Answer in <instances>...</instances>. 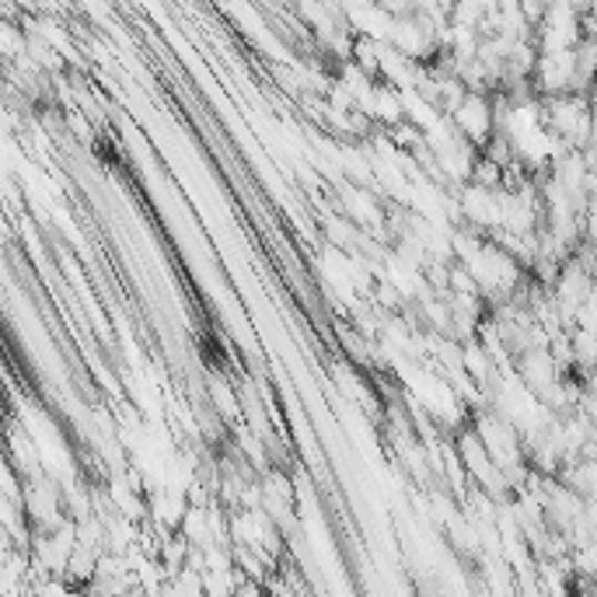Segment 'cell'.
Returning <instances> with one entry per match:
<instances>
[{
  "instance_id": "1",
  "label": "cell",
  "mask_w": 597,
  "mask_h": 597,
  "mask_svg": "<svg viewBox=\"0 0 597 597\" xmlns=\"http://www.w3.org/2000/svg\"><path fill=\"white\" fill-rule=\"evenodd\" d=\"M451 123H455L462 140L472 143V148L479 151V154H483L486 143L499 133V127H496V105H493L489 94H479V91H468L465 99L455 105V112H451Z\"/></svg>"
},
{
  "instance_id": "2",
  "label": "cell",
  "mask_w": 597,
  "mask_h": 597,
  "mask_svg": "<svg viewBox=\"0 0 597 597\" xmlns=\"http://www.w3.org/2000/svg\"><path fill=\"white\" fill-rule=\"evenodd\" d=\"M569 346H573V367L590 377L597 371V332L569 328Z\"/></svg>"
},
{
  "instance_id": "3",
  "label": "cell",
  "mask_w": 597,
  "mask_h": 597,
  "mask_svg": "<svg viewBox=\"0 0 597 597\" xmlns=\"http://www.w3.org/2000/svg\"><path fill=\"white\" fill-rule=\"evenodd\" d=\"M584 99H587V105H590V112H594V119H597V78H594V84L587 88Z\"/></svg>"
}]
</instances>
